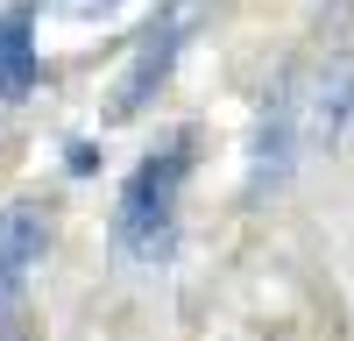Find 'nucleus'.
<instances>
[{
    "mask_svg": "<svg viewBox=\"0 0 354 341\" xmlns=\"http://www.w3.org/2000/svg\"><path fill=\"white\" fill-rule=\"evenodd\" d=\"M43 8H50V15H71V21H106L121 0H43Z\"/></svg>",
    "mask_w": 354,
    "mask_h": 341,
    "instance_id": "nucleus-7",
    "label": "nucleus"
},
{
    "mask_svg": "<svg viewBox=\"0 0 354 341\" xmlns=\"http://www.w3.org/2000/svg\"><path fill=\"white\" fill-rule=\"evenodd\" d=\"M50 242H57V207L36 192H21L0 207V327L21 320V299L28 284H36V270L50 263Z\"/></svg>",
    "mask_w": 354,
    "mask_h": 341,
    "instance_id": "nucleus-3",
    "label": "nucleus"
},
{
    "mask_svg": "<svg viewBox=\"0 0 354 341\" xmlns=\"http://www.w3.org/2000/svg\"><path fill=\"white\" fill-rule=\"evenodd\" d=\"M298 121H305V150H347L354 142V50H326L298 85Z\"/></svg>",
    "mask_w": 354,
    "mask_h": 341,
    "instance_id": "nucleus-5",
    "label": "nucleus"
},
{
    "mask_svg": "<svg viewBox=\"0 0 354 341\" xmlns=\"http://www.w3.org/2000/svg\"><path fill=\"white\" fill-rule=\"evenodd\" d=\"M192 150H198L192 135H170L128 170L121 199H113V249H121L128 263H163L177 249V192H185Z\"/></svg>",
    "mask_w": 354,
    "mask_h": 341,
    "instance_id": "nucleus-1",
    "label": "nucleus"
},
{
    "mask_svg": "<svg viewBox=\"0 0 354 341\" xmlns=\"http://www.w3.org/2000/svg\"><path fill=\"white\" fill-rule=\"evenodd\" d=\"M205 15H213V0H163V8L142 21V36L128 50V71H121V85H113V121H135L142 107H156V93L177 71V50L198 36Z\"/></svg>",
    "mask_w": 354,
    "mask_h": 341,
    "instance_id": "nucleus-2",
    "label": "nucleus"
},
{
    "mask_svg": "<svg viewBox=\"0 0 354 341\" xmlns=\"http://www.w3.org/2000/svg\"><path fill=\"white\" fill-rule=\"evenodd\" d=\"M305 150V121H298V78H283L270 100H262L255 128H248V199H270L290 185Z\"/></svg>",
    "mask_w": 354,
    "mask_h": 341,
    "instance_id": "nucleus-4",
    "label": "nucleus"
},
{
    "mask_svg": "<svg viewBox=\"0 0 354 341\" xmlns=\"http://www.w3.org/2000/svg\"><path fill=\"white\" fill-rule=\"evenodd\" d=\"M0 341H28V334H21V327H0Z\"/></svg>",
    "mask_w": 354,
    "mask_h": 341,
    "instance_id": "nucleus-9",
    "label": "nucleus"
},
{
    "mask_svg": "<svg viewBox=\"0 0 354 341\" xmlns=\"http://www.w3.org/2000/svg\"><path fill=\"white\" fill-rule=\"evenodd\" d=\"M36 8L43 0H15L8 15H0V100H28L36 93Z\"/></svg>",
    "mask_w": 354,
    "mask_h": 341,
    "instance_id": "nucleus-6",
    "label": "nucleus"
},
{
    "mask_svg": "<svg viewBox=\"0 0 354 341\" xmlns=\"http://www.w3.org/2000/svg\"><path fill=\"white\" fill-rule=\"evenodd\" d=\"M64 164H71V178H93V170H100V150H93L85 135H71V142H64Z\"/></svg>",
    "mask_w": 354,
    "mask_h": 341,
    "instance_id": "nucleus-8",
    "label": "nucleus"
}]
</instances>
